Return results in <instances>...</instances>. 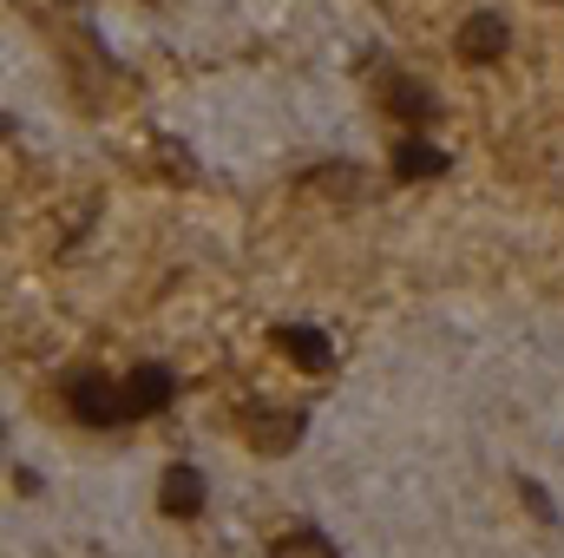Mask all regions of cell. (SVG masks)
<instances>
[{"label":"cell","instance_id":"obj_2","mask_svg":"<svg viewBox=\"0 0 564 558\" xmlns=\"http://www.w3.org/2000/svg\"><path fill=\"white\" fill-rule=\"evenodd\" d=\"M66 415L79 427H119L126 415V382H106V375H73L66 382Z\"/></svg>","mask_w":564,"mask_h":558},{"label":"cell","instance_id":"obj_4","mask_svg":"<svg viewBox=\"0 0 564 558\" xmlns=\"http://www.w3.org/2000/svg\"><path fill=\"white\" fill-rule=\"evenodd\" d=\"M506 46H512V26H506L499 13H466V26H459V40H453V53H459L466 66H492V60H506Z\"/></svg>","mask_w":564,"mask_h":558},{"label":"cell","instance_id":"obj_5","mask_svg":"<svg viewBox=\"0 0 564 558\" xmlns=\"http://www.w3.org/2000/svg\"><path fill=\"white\" fill-rule=\"evenodd\" d=\"M270 348L289 355L295 368H308V375H328V368H335L328 335H322V329H308V322H282V329H270Z\"/></svg>","mask_w":564,"mask_h":558},{"label":"cell","instance_id":"obj_1","mask_svg":"<svg viewBox=\"0 0 564 558\" xmlns=\"http://www.w3.org/2000/svg\"><path fill=\"white\" fill-rule=\"evenodd\" d=\"M237 427H243L250 453H263V460H282V453L302 440L308 415H302V408H270V401H243V408H237Z\"/></svg>","mask_w":564,"mask_h":558},{"label":"cell","instance_id":"obj_10","mask_svg":"<svg viewBox=\"0 0 564 558\" xmlns=\"http://www.w3.org/2000/svg\"><path fill=\"white\" fill-rule=\"evenodd\" d=\"M302 184H322L328 197H348V191H361V171L355 164H308Z\"/></svg>","mask_w":564,"mask_h":558},{"label":"cell","instance_id":"obj_8","mask_svg":"<svg viewBox=\"0 0 564 558\" xmlns=\"http://www.w3.org/2000/svg\"><path fill=\"white\" fill-rule=\"evenodd\" d=\"M394 178L401 184H426V178H446V151L433 139H394Z\"/></svg>","mask_w":564,"mask_h":558},{"label":"cell","instance_id":"obj_6","mask_svg":"<svg viewBox=\"0 0 564 558\" xmlns=\"http://www.w3.org/2000/svg\"><path fill=\"white\" fill-rule=\"evenodd\" d=\"M381 106H388V112H394L401 126H414V132L440 119V99L426 93L421 79H408V73H388V79H381Z\"/></svg>","mask_w":564,"mask_h":558},{"label":"cell","instance_id":"obj_11","mask_svg":"<svg viewBox=\"0 0 564 558\" xmlns=\"http://www.w3.org/2000/svg\"><path fill=\"white\" fill-rule=\"evenodd\" d=\"M519 500L532 506V519H558V506H552V493H545L539 480H525V473H519Z\"/></svg>","mask_w":564,"mask_h":558},{"label":"cell","instance_id":"obj_3","mask_svg":"<svg viewBox=\"0 0 564 558\" xmlns=\"http://www.w3.org/2000/svg\"><path fill=\"white\" fill-rule=\"evenodd\" d=\"M171 401H177V375H171L164 362H139V368L126 375V415H132V420L164 415Z\"/></svg>","mask_w":564,"mask_h":558},{"label":"cell","instance_id":"obj_9","mask_svg":"<svg viewBox=\"0 0 564 558\" xmlns=\"http://www.w3.org/2000/svg\"><path fill=\"white\" fill-rule=\"evenodd\" d=\"M270 558H341V552H335V539L322 526H289L276 546H270Z\"/></svg>","mask_w":564,"mask_h":558},{"label":"cell","instance_id":"obj_7","mask_svg":"<svg viewBox=\"0 0 564 558\" xmlns=\"http://www.w3.org/2000/svg\"><path fill=\"white\" fill-rule=\"evenodd\" d=\"M158 506L171 513V519H197L204 513V473L197 466H164V480H158Z\"/></svg>","mask_w":564,"mask_h":558}]
</instances>
